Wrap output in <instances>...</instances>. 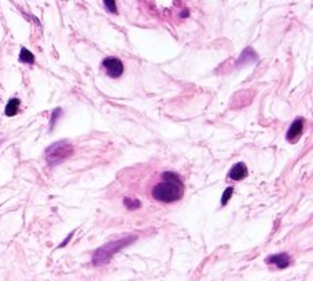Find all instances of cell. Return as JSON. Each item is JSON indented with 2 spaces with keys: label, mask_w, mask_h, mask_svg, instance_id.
<instances>
[{
  "label": "cell",
  "mask_w": 313,
  "mask_h": 281,
  "mask_svg": "<svg viewBox=\"0 0 313 281\" xmlns=\"http://www.w3.org/2000/svg\"><path fill=\"white\" fill-rule=\"evenodd\" d=\"M72 236H73V233H71V234H69V237H67V239H66V240H65V242H63V243H62V244H61V246H59V247H63V246H66V244L69 243V240H71V239H72Z\"/></svg>",
  "instance_id": "9a60e30c"
},
{
  "label": "cell",
  "mask_w": 313,
  "mask_h": 281,
  "mask_svg": "<svg viewBox=\"0 0 313 281\" xmlns=\"http://www.w3.org/2000/svg\"><path fill=\"white\" fill-rule=\"evenodd\" d=\"M102 66L105 67V70H106L109 77H112V78H118L124 73V65H122V62L118 58H113V56L105 58L102 62Z\"/></svg>",
  "instance_id": "277c9868"
},
{
  "label": "cell",
  "mask_w": 313,
  "mask_h": 281,
  "mask_svg": "<svg viewBox=\"0 0 313 281\" xmlns=\"http://www.w3.org/2000/svg\"><path fill=\"white\" fill-rule=\"evenodd\" d=\"M19 104H21L19 99H17V98L10 99L9 103H7V106H6V111H5L6 115H7V117H14L15 114L18 112Z\"/></svg>",
  "instance_id": "9c48e42d"
},
{
  "label": "cell",
  "mask_w": 313,
  "mask_h": 281,
  "mask_svg": "<svg viewBox=\"0 0 313 281\" xmlns=\"http://www.w3.org/2000/svg\"><path fill=\"white\" fill-rule=\"evenodd\" d=\"M136 240V236H125V237H121V239L114 240V242H110V243L105 244L103 247L98 249L92 255V263L95 266H103L106 263L110 262L112 259L118 251H121L122 249H125L126 246Z\"/></svg>",
  "instance_id": "7a4b0ae2"
},
{
  "label": "cell",
  "mask_w": 313,
  "mask_h": 281,
  "mask_svg": "<svg viewBox=\"0 0 313 281\" xmlns=\"http://www.w3.org/2000/svg\"><path fill=\"white\" fill-rule=\"evenodd\" d=\"M103 5H105V7H106L109 11H112L113 14H117V6H116V3H114L113 0H106Z\"/></svg>",
  "instance_id": "5bb4252c"
},
{
  "label": "cell",
  "mask_w": 313,
  "mask_h": 281,
  "mask_svg": "<svg viewBox=\"0 0 313 281\" xmlns=\"http://www.w3.org/2000/svg\"><path fill=\"white\" fill-rule=\"evenodd\" d=\"M61 114H62L61 108H55V110H54V112H52V117H51V122H50V129L54 128L56 119L61 117Z\"/></svg>",
  "instance_id": "4fadbf2b"
},
{
  "label": "cell",
  "mask_w": 313,
  "mask_h": 281,
  "mask_svg": "<svg viewBox=\"0 0 313 281\" xmlns=\"http://www.w3.org/2000/svg\"><path fill=\"white\" fill-rule=\"evenodd\" d=\"M248 174H249L248 166L245 164H242V162H239V164L234 165L232 169L229 170L228 177L231 178V180H234V181H240V180H245V178L248 177Z\"/></svg>",
  "instance_id": "52a82bcc"
},
{
  "label": "cell",
  "mask_w": 313,
  "mask_h": 281,
  "mask_svg": "<svg viewBox=\"0 0 313 281\" xmlns=\"http://www.w3.org/2000/svg\"><path fill=\"white\" fill-rule=\"evenodd\" d=\"M232 193H234V188L232 187H229L225 189L224 193H223V199H221V206H225V205L228 203L231 196H232Z\"/></svg>",
  "instance_id": "7c38bea8"
},
{
  "label": "cell",
  "mask_w": 313,
  "mask_h": 281,
  "mask_svg": "<svg viewBox=\"0 0 313 281\" xmlns=\"http://www.w3.org/2000/svg\"><path fill=\"white\" fill-rule=\"evenodd\" d=\"M290 262H291V258H290L289 254L286 253L269 255V257L265 259V263H268V265H275L277 269H285V267L289 266Z\"/></svg>",
  "instance_id": "8992f818"
},
{
  "label": "cell",
  "mask_w": 313,
  "mask_h": 281,
  "mask_svg": "<svg viewBox=\"0 0 313 281\" xmlns=\"http://www.w3.org/2000/svg\"><path fill=\"white\" fill-rule=\"evenodd\" d=\"M151 195L155 200L162 203L178 202L184 195V184L179 177V174L173 172H165L161 174V181L153 187Z\"/></svg>",
  "instance_id": "6da1fadb"
},
{
  "label": "cell",
  "mask_w": 313,
  "mask_h": 281,
  "mask_svg": "<svg viewBox=\"0 0 313 281\" xmlns=\"http://www.w3.org/2000/svg\"><path fill=\"white\" fill-rule=\"evenodd\" d=\"M124 206L128 210H137V209H141L142 203L139 199H135V197H125L124 199Z\"/></svg>",
  "instance_id": "8fae6325"
},
{
  "label": "cell",
  "mask_w": 313,
  "mask_h": 281,
  "mask_svg": "<svg viewBox=\"0 0 313 281\" xmlns=\"http://www.w3.org/2000/svg\"><path fill=\"white\" fill-rule=\"evenodd\" d=\"M188 15H190L188 10H184V13H182V15H180V17H182V18H184V17H188Z\"/></svg>",
  "instance_id": "2e32d148"
},
{
  "label": "cell",
  "mask_w": 313,
  "mask_h": 281,
  "mask_svg": "<svg viewBox=\"0 0 313 281\" xmlns=\"http://www.w3.org/2000/svg\"><path fill=\"white\" fill-rule=\"evenodd\" d=\"M19 61L28 63V65H32V63H34V55L26 48H22L19 52Z\"/></svg>",
  "instance_id": "30bf717a"
},
{
  "label": "cell",
  "mask_w": 313,
  "mask_h": 281,
  "mask_svg": "<svg viewBox=\"0 0 313 281\" xmlns=\"http://www.w3.org/2000/svg\"><path fill=\"white\" fill-rule=\"evenodd\" d=\"M73 154V145L69 141H56L46 150V160L48 165L55 166L67 159Z\"/></svg>",
  "instance_id": "3957f363"
},
{
  "label": "cell",
  "mask_w": 313,
  "mask_h": 281,
  "mask_svg": "<svg viewBox=\"0 0 313 281\" xmlns=\"http://www.w3.org/2000/svg\"><path fill=\"white\" fill-rule=\"evenodd\" d=\"M257 61H258L257 54L253 51L252 48H246V50H243V52L240 54V56H239V59L236 61L235 66H236V67H240V66L246 65V63H252V62H257Z\"/></svg>",
  "instance_id": "ba28073f"
},
{
  "label": "cell",
  "mask_w": 313,
  "mask_h": 281,
  "mask_svg": "<svg viewBox=\"0 0 313 281\" xmlns=\"http://www.w3.org/2000/svg\"><path fill=\"white\" fill-rule=\"evenodd\" d=\"M305 119L304 118H297L290 128L287 129V133H286V140L287 141H294L295 139H298L301 136V133L304 131Z\"/></svg>",
  "instance_id": "5b68a950"
}]
</instances>
